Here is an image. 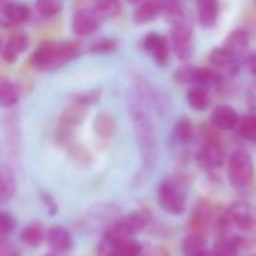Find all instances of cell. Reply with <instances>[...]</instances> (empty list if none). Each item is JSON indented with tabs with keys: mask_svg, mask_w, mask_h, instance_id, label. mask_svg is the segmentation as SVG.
Returning a JSON list of instances; mask_svg holds the SVG:
<instances>
[{
	"mask_svg": "<svg viewBox=\"0 0 256 256\" xmlns=\"http://www.w3.org/2000/svg\"><path fill=\"white\" fill-rule=\"evenodd\" d=\"M129 112L140 147L141 164L146 168H152L158 160V134L148 112L146 94L142 92L132 90L129 93Z\"/></svg>",
	"mask_w": 256,
	"mask_h": 256,
	"instance_id": "obj_1",
	"label": "cell"
},
{
	"mask_svg": "<svg viewBox=\"0 0 256 256\" xmlns=\"http://www.w3.org/2000/svg\"><path fill=\"white\" fill-rule=\"evenodd\" d=\"M78 54L76 42H44L30 56V63L40 70H51L74 60Z\"/></svg>",
	"mask_w": 256,
	"mask_h": 256,
	"instance_id": "obj_2",
	"label": "cell"
},
{
	"mask_svg": "<svg viewBox=\"0 0 256 256\" xmlns=\"http://www.w3.org/2000/svg\"><path fill=\"white\" fill-rule=\"evenodd\" d=\"M150 222V213L147 210H138L129 216L112 222L105 231V237L114 242L129 238L130 236L140 232Z\"/></svg>",
	"mask_w": 256,
	"mask_h": 256,
	"instance_id": "obj_3",
	"label": "cell"
},
{
	"mask_svg": "<svg viewBox=\"0 0 256 256\" xmlns=\"http://www.w3.org/2000/svg\"><path fill=\"white\" fill-rule=\"evenodd\" d=\"M158 201L160 207L172 216H180L186 210V192L176 180H164L159 184Z\"/></svg>",
	"mask_w": 256,
	"mask_h": 256,
	"instance_id": "obj_4",
	"label": "cell"
},
{
	"mask_svg": "<svg viewBox=\"0 0 256 256\" xmlns=\"http://www.w3.org/2000/svg\"><path fill=\"white\" fill-rule=\"evenodd\" d=\"M192 36H194V30L188 21L184 20L174 21V26L171 28V45L177 58L186 62L192 57L194 54Z\"/></svg>",
	"mask_w": 256,
	"mask_h": 256,
	"instance_id": "obj_5",
	"label": "cell"
},
{
	"mask_svg": "<svg viewBox=\"0 0 256 256\" xmlns=\"http://www.w3.org/2000/svg\"><path fill=\"white\" fill-rule=\"evenodd\" d=\"M230 182L234 188H244L254 176V164L246 152H236L228 164Z\"/></svg>",
	"mask_w": 256,
	"mask_h": 256,
	"instance_id": "obj_6",
	"label": "cell"
},
{
	"mask_svg": "<svg viewBox=\"0 0 256 256\" xmlns=\"http://www.w3.org/2000/svg\"><path fill=\"white\" fill-rule=\"evenodd\" d=\"M104 15L96 8L78 9L72 18V30L76 36H90L102 24Z\"/></svg>",
	"mask_w": 256,
	"mask_h": 256,
	"instance_id": "obj_7",
	"label": "cell"
},
{
	"mask_svg": "<svg viewBox=\"0 0 256 256\" xmlns=\"http://www.w3.org/2000/svg\"><path fill=\"white\" fill-rule=\"evenodd\" d=\"M144 48L152 56L154 63H158L159 66H165L168 63L170 48L164 36L158 33H148L144 38Z\"/></svg>",
	"mask_w": 256,
	"mask_h": 256,
	"instance_id": "obj_8",
	"label": "cell"
},
{
	"mask_svg": "<svg viewBox=\"0 0 256 256\" xmlns=\"http://www.w3.org/2000/svg\"><path fill=\"white\" fill-rule=\"evenodd\" d=\"M226 216L230 219V224L238 228L240 231H250L256 224L252 208L246 204H234L226 212Z\"/></svg>",
	"mask_w": 256,
	"mask_h": 256,
	"instance_id": "obj_9",
	"label": "cell"
},
{
	"mask_svg": "<svg viewBox=\"0 0 256 256\" xmlns=\"http://www.w3.org/2000/svg\"><path fill=\"white\" fill-rule=\"evenodd\" d=\"M240 117L237 111L230 105H219L212 112V124L219 130H232L237 129Z\"/></svg>",
	"mask_w": 256,
	"mask_h": 256,
	"instance_id": "obj_10",
	"label": "cell"
},
{
	"mask_svg": "<svg viewBox=\"0 0 256 256\" xmlns=\"http://www.w3.org/2000/svg\"><path fill=\"white\" fill-rule=\"evenodd\" d=\"M198 160L201 162L202 166H206L208 170H216V168H220L224 165L225 154H224V150L219 146V142L207 141L198 154Z\"/></svg>",
	"mask_w": 256,
	"mask_h": 256,
	"instance_id": "obj_11",
	"label": "cell"
},
{
	"mask_svg": "<svg viewBox=\"0 0 256 256\" xmlns=\"http://www.w3.org/2000/svg\"><path fill=\"white\" fill-rule=\"evenodd\" d=\"M28 46V38L24 33L12 34L3 45L2 57L6 63H14Z\"/></svg>",
	"mask_w": 256,
	"mask_h": 256,
	"instance_id": "obj_12",
	"label": "cell"
},
{
	"mask_svg": "<svg viewBox=\"0 0 256 256\" xmlns=\"http://www.w3.org/2000/svg\"><path fill=\"white\" fill-rule=\"evenodd\" d=\"M164 12V0H141L135 9L134 21L136 24H146L153 21Z\"/></svg>",
	"mask_w": 256,
	"mask_h": 256,
	"instance_id": "obj_13",
	"label": "cell"
},
{
	"mask_svg": "<svg viewBox=\"0 0 256 256\" xmlns=\"http://www.w3.org/2000/svg\"><path fill=\"white\" fill-rule=\"evenodd\" d=\"M3 20L9 24H21L26 22L30 18V8L24 3H18V2H4L3 8Z\"/></svg>",
	"mask_w": 256,
	"mask_h": 256,
	"instance_id": "obj_14",
	"label": "cell"
},
{
	"mask_svg": "<svg viewBox=\"0 0 256 256\" xmlns=\"http://www.w3.org/2000/svg\"><path fill=\"white\" fill-rule=\"evenodd\" d=\"M198 21L202 27H213L219 18V0H196Z\"/></svg>",
	"mask_w": 256,
	"mask_h": 256,
	"instance_id": "obj_15",
	"label": "cell"
},
{
	"mask_svg": "<svg viewBox=\"0 0 256 256\" xmlns=\"http://www.w3.org/2000/svg\"><path fill=\"white\" fill-rule=\"evenodd\" d=\"M46 243L56 252H68L72 248V238L63 226H51L46 231Z\"/></svg>",
	"mask_w": 256,
	"mask_h": 256,
	"instance_id": "obj_16",
	"label": "cell"
},
{
	"mask_svg": "<svg viewBox=\"0 0 256 256\" xmlns=\"http://www.w3.org/2000/svg\"><path fill=\"white\" fill-rule=\"evenodd\" d=\"M190 84L208 87H219L222 84V75L210 68H192Z\"/></svg>",
	"mask_w": 256,
	"mask_h": 256,
	"instance_id": "obj_17",
	"label": "cell"
},
{
	"mask_svg": "<svg viewBox=\"0 0 256 256\" xmlns=\"http://www.w3.org/2000/svg\"><path fill=\"white\" fill-rule=\"evenodd\" d=\"M248 45H249V33L244 28H236L234 32L230 33V36L225 39L222 46L237 57L240 52H243L248 48Z\"/></svg>",
	"mask_w": 256,
	"mask_h": 256,
	"instance_id": "obj_18",
	"label": "cell"
},
{
	"mask_svg": "<svg viewBox=\"0 0 256 256\" xmlns=\"http://www.w3.org/2000/svg\"><path fill=\"white\" fill-rule=\"evenodd\" d=\"M188 104L192 110L195 111H204L208 108L210 105V96H208V90L202 86H192L188 90Z\"/></svg>",
	"mask_w": 256,
	"mask_h": 256,
	"instance_id": "obj_19",
	"label": "cell"
},
{
	"mask_svg": "<svg viewBox=\"0 0 256 256\" xmlns=\"http://www.w3.org/2000/svg\"><path fill=\"white\" fill-rule=\"evenodd\" d=\"M206 236L198 232H190L183 242V254L184 256H201L207 252Z\"/></svg>",
	"mask_w": 256,
	"mask_h": 256,
	"instance_id": "obj_20",
	"label": "cell"
},
{
	"mask_svg": "<svg viewBox=\"0 0 256 256\" xmlns=\"http://www.w3.org/2000/svg\"><path fill=\"white\" fill-rule=\"evenodd\" d=\"M16 192V180L14 176L12 168L3 165L2 166V201L8 202L9 200L14 198Z\"/></svg>",
	"mask_w": 256,
	"mask_h": 256,
	"instance_id": "obj_21",
	"label": "cell"
},
{
	"mask_svg": "<svg viewBox=\"0 0 256 256\" xmlns=\"http://www.w3.org/2000/svg\"><path fill=\"white\" fill-rule=\"evenodd\" d=\"M46 237V234L44 232V230H42V226L39 225V224H30V225H27L22 231H21V234H20V238H21V242H24L26 244H28V246H39L42 242H44V238Z\"/></svg>",
	"mask_w": 256,
	"mask_h": 256,
	"instance_id": "obj_22",
	"label": "cell"
},
{
	"mask_svg": "<svg viewBox=\"0 0 256 256\" xmlns=\"http://www.w3.org/2000/svg\"><path fill=\"white\" fill-rule=\"evenodd\" d=\"M20 99V88L16 84L3 80L0 86V104L4 108L14 106Z\"/></svg>",
	"mask_w": 256,
	"mask_h": 256,
	"instance_id": "obj_23",
	"label": "cell"
},
{
	"mask_svg": "<svg viewBox=\"0 0 256 256\" xmlns=\"http://www.w3.org/2000/svg\"><path fill=\"white\" fill-rule=\"evenodd\" d=\"M111 242L114 243V250H116L117 256H142V246L135 240L124 238V240H118V242H114V240H111Z\"/></svg>",
	"mask_w": 256,
	"mask_h": 256,
	"instance_id": "obj_24",
	"label": "cell"
},
{
	"mask_svg": "<svg viewBox=\"0 0 256 256\" xmlns=\"http://www.w3.org/2000/svg\"><path fill=\"white\" fill-rule=\"evenodd\" d=\"M63 4H64V0H36L34 9L39 16L51 18L63 9Z\"/></svg>",
	"mask_w": 256,
	"mask_h": 256,
	"instance_id": "obj_25",
	"label": "cell"
},
{
	"mask_svg": "<svg viewBox=\"0 0 256 256\" xmlns=\"http://www.w3.org/2000/svg\"><path fill=\"white\" fill-rule=\"evenodd\" d=\"M194 124L190 123L189 118L183 117L176 123V129H174V135L176 140L182 144H189L194 140Z\"/></svg>",
	"mask_w": 256,
	"mask_h": 256,
	"instance_id": "obj_26",
	"label": "cell"
},
{
	"mask_svg": "<svg viewBox=\"0 0 256 256\" xmlns=\"http://www.w3.org/2000/svg\"><path fill=\"white\" fill-rule=\"evenodd\" d=\"M237 134L246 140L254 141L256 136V116H244L237 124Z\"/></svg>",
	"mask_w": 256,
	"mask_h": 256,
	"instance_id": "obj_27",
	"label": "cell"
},
{
	"mask_svg": "<svg viewBox=\"0 0 256 256\" xmlns=\"http://www.w3.org/2000/svg\"><path fill=\"white\" fill-rule=\"evenodd\" d=\"M94 8L108 18H116L122 14L120 0H94Z\"/></svg>",
	"mask_w": 256,
	"mask_h": 256,
	"instance_id": "obj_28",
	"label": "cell"
},
{
	"mask_svg": "<svg viewBox=\"0 0 256 256\" xmlns=\"http://www.w3.org/2000/svg\"><path fill=\"white\" fill-rule=\"evenodd\" d=\"M213 256H237V243L232 238L222 237L216 242Z\"/></svg>",
	"mask_w": 256,
	"mask_h": 256,
	"instance_id": "obj_29",
	"label": "cell"
},
{
	"mask_svg": "<svg viewBox=\"0 0 256 256\" xmlns=\"http://www.w3.org/2000/svg\"><path fill=\"white\" fill-rule=\"evenodd\" d=\"M236 56H232L230 51H226L224 46H219V48H214L210 54V62L214 64V66H228L231 63L236 62Z\"/></svg>",
	"mask_w": 256,
	"mask_h": 256,
	"instance_id": "obj_30",
	"label": "cell"
},
{
	"mask_svg": "<svg viewBox=\"0 0 256 256\" xmlns=\"http://www.w3.org/2000/svg\"><path fill=\"white\" fill-rule=\"evenodd\" d=\"M94 129L100 136L108 138L114 130V120L108 114H102V116L98 117V120L94 123Z\"/></svg>",
	"mask_w": 256,
	"mask_h": 256,
	"instance_id": "obj_31",
	"label": "cell"
},
{
	"mask_svg": "<svg viewBox=\"0 0 256 256\" xmlns=\"http://www.w3.org/2000/svg\"><path fill=\"white\" fill-rule=\"evenodd\" d=\"M164 12L168 18H172L176 21L183 20V6L180 0H164Z\"/></svg>",
	"mask_w": 256,
	"mask_h": 256,
	"instance_id": "obj_32",
	"label": "cell"
},
{
	"mask_svg": "<svg viewBox=\"0 0 256 256\" xmlns=\"http://www.w3.org/2000/svg\"><path fill=\"white\" fill-rule=\"evenodd\" d=\"M117 46V42L112 39H100L94 44H92L90 51L92 52H111Z\"/></svg>",
	"mask_w": 256,
	"mask_h": 256,
	"instance_id": "obj_33",
	"label": "cell"
},
{
	"mask_svg": "<svg viewBox=\"0 0 256 256\" xmlns=\"http://www.w3.org/2000/svg\"><path fill=\"white\" fill-rule=\"evenodd\" d=\"M14 230H15V219L8 212H2V234H3V238H6Z\"/></svg>",
	"mask_w": 256,
	"mask_h": 256,
	"instance_id": "obj_34",
	"label": "cell"
},
{
	"mask_svg": "<svg viewBox=\"0 0 256 256\" xmlns=\"http://www.w3.org/2000/svg\"><path fill=\"white\" fill-rule=\"evenodd\" d=\"M154 256H170V255H168V254H166L165 250H158V252H156V255H154Z\"/></svg>",
	"mask_w": 256,
	"mask_h": 256,
	"instance_id": "obj_35",
	"label": "cell"
},
{
	"mask_svg": "<svg viewBox=\"0 0 256 256\" xmlns=\"http://www.w3.org/2000/svg\"><path fill=\"white\" fill-rule=\"evenodd\" d=\"M201 256H213V254H212V252H206L204 255H201Z\"/></svg>",
	"mask_w": 256,
	"mask_h": 256,
	"instance_id": "obj_36",
	"label": "cell"
},
{
	"mask_svg": "<svg viewBox=\"0 0 256 256\" xmlns=\"http://www.w3.org/2000/svg\"><path fill=\"white\" fill-rule=\"evenodd\" d=\"M130 3H138V2H141V0H129Z\"/></svg>",
	"mask_w": 256,
	"mask_h": 256,
	"instance_id": "obj_37",
	"label": "cell"
},
{
	"mask_svg": "<svg viewBox=\"0 0 256 256\" xmlns=\"http://www.w3.org/2000/svg\"><path fill=\"white\" fill-rule=\"evenodd\" d=\"M254 141H255V142H256V136H255V140H254Z\"/></svg>",
	"mask_w": 256,
	"mask_h": 256,
	"instance_id": "obj_38",
	"label": "cell"
},
{
	"mask_svg": "<svg viewBox=\"0 0 256 256\" xmlns=\"http://www.w3.org/2000/svg\"><path fill=\"white\" fill-rule=\"evenodd\" d=\"M254 256H256V255H254Z\"/></svg>",
	"mask_w": 256,
	"mask_h": 256,
	"instance_id": "obj_39",
	"label": "cell"
}]
</instances>
